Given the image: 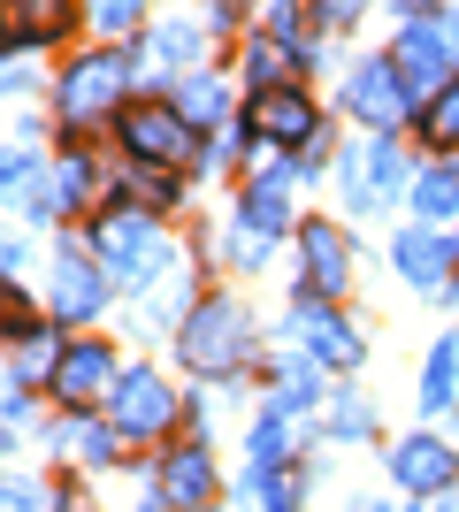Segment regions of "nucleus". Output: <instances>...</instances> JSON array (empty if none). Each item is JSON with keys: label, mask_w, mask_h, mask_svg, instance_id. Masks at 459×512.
Returning <instances> with one entry per match:
<instances>
[{"label": "nucleus", "mask_w": 459, "mask_h": 512, "mask_svg": "<svg viewBox=\"0 0 459 512\" xmlns=\"http://www.w3.org/2000/svg\"><path fill=\"white\" fill-rule=\"evenodd\" d=\"M176 352H184L192 375H245V360H253V314L215 291V299H199L192 314H184Z\"/></svg>", "instance_id": "obj_1"}, {"label": "nucleus", "mask_w": 459, "mask_h": 512, "mask_svg": "<svg viewBox=\"0 0 459 512\" xmlns=\"http://www.w3.org/2000/svg\"><path fill=\"white\" fill-rule=\"evenodd\" d=\"M391 69H398V85H406L414 107L437 100V92L459 77V46H452V31H444V16H414L406 23L398 46H391Z\"/></svg>", "instance_id": "obj_2"}, {"label": "nucleus", "mask_w": 459, "mask_h": 512, "mask_svg": "<svg viewBox=\"0 0 459 512\" xmlns=\"http://www.w3.org/2000/svg\"><path fill=\"white\" fill-rule=\"evenodd\" d=\"M123 85H131V62L123 54H85V62L62 69V85H54V115L62 123H100V115H123Z\"/></svg>", "instance_id": "obj_3"}, {"label": "nucleus", "mask_w": 459, "mask_h": 512, "mask_svg": "<svg viewBox=\"0 0 459 512\" xmlns=\"http://www.w3.org/2000/svg\"><path fill=\"white\" fill-rule=\"evenodd\" d=\"M115 138L131 146V161H153V169H184L192 146H199V130L184 123L169 100H131L115 115Z\"/></svg>", "instance_id": "obj_4"}, {"label": "nucleus", "mask_w": 459, "mask_h": 512, "mask_svg": "<svg viewBox=\"0 0 459 512\" xmlns=\"http://www.w3.org/2000/svg\"><path fill=\"white\" fill-rule=\"evenodd\" d=\"M245 138H261V146H322V115L306 100L299 85H268L245 100Z\"/></svg>", "instance_id": "obj_5"}, {"label": "nucleus", "mask_w": 459, "mask_h": 512, "mask_svg": "<svg viewBox=\"0 0 459 512\" xmlns=\"http://www.w3.org/2000/svg\"><path fill=\"white\" fill-rule=\"evenodd\" d=\"M176 421V390L153 375V367H131V375H115L108 390V428L115 436H161Z\"/></svg>", "instance_id": "obj_6"}, {"label": "nucleus", "mask_w": 459, "mask_h": 512, "mask_svg": "<svg viewBox=\"0 0 459 512\" xmlns=\"http://www.w3.org/2000/svg\"><path fill=\"white\" fill-rule=\"evenodd\" d=\"M291 337H299V352H306L314 367H337V375L368 360V344H360V329H352V321L337 314L329 299H299V314H291Z\"/></svg>", "instance_id": "obj_7"}, {"label": "nucleus", "mask_w": 459, "mask_h": 512, "mask_svg": "<svg viewBox=\"0 0 459 512\" xmlns=\"http://www.w3.org/2000/svg\"><path fill=\"white\" fill-rule=\"evenodd\" d=\"M299 260H306L299 299H345V283H352V237L337 230V222H306V230H299Z\"/></svg>", "instance_id": "obj_8"}, {"label": "nucleus", "mask_w": 459, "mask_h": 512, "mask_svg": "<svg viewBox=\"0 0 459 512\" xmlns=\"http://www.w3.org/2000/svg\"><path fill=\"white\" fill-rule=\"evenodd\" d=\"M398 184H406V153H398L383 130H375L368 146H352V153H345V192H352V207H368V214H375V207H391Z\"/></svg>", "instance_id": "obj_9"}, {"label": "nucleus", "mask_w": 459, "mask_h": 512, "mask_svg": "<svg viewBox=\"0 0 459 512\" xmlns=\"http://www.w3.org/2000/svg\"><path fill=\"white\" fill-rule=\"evenodd\" d=\"M391 260H398V276L414 283V291H452V283H459V276H452V268H459V245L437 230V222L406 230V237L391 245Z\"/></svg>", "instance_id": "obj_10"}, {"label": "nucleus", "mask_w": 459, "mask_h": 512, "mask_svg": "<svg viewBox=\"0 0 459 512\" xmlns=\"http://www.w3.org/2000/svg\"><path fill=\"white\" fill-rule=\"evenodd\" d=\"M54 398H62V406H100V398H108L115 390V352L100 337H85V344H69L62 352V367H54Z\"/></svg>", "instance_id": "obj_11"}, {"label": "nucleus", "mask_w": 459, "mask_h": 512, "mask_svg": "<svg viewBox=\"0 0 459 512\" xmlns=\"http://www.w3.org/2000/svg\"><path fill=\"white\" fill-rule=\"evenodd\" d=\"M345 107L352 115H360V123H375V130H391L398 115H406V85H398V69H391V54H383V62H360L345 77Z\"/></svg>", "instance_id": "obj_12"}, {"label": "nucleus", "mask_w": 459, "mask_h": 512, "mask_svg": "<svg viewBox=\"0 0 459 512\" xmlns=\"http://www.w3.org/2000/svg\"><path fill=\"white\" fill-rule=\"evenodd\" d=\"M153 482H161V505L169 512H207L215 505V459H207L199 444H176Z\"/></svg>", "instance_id": "obj_13"}, {"label": "nucleus", "mask_w": 459, "mask_h": 512, "mask_svg": "<svg viewBox=\"0 0 459 512\" xmlns=\"http://www.w3.org/2000/svg\"><path fill=\"white\" fill-rule=\"evenodd\" d=\"M108 268L100 260H85V253H62L54 260V321H92L100 314V299H108Z\"/></svg>", "instance_id": "obj_14"}, {"label": "nucleus", "mask_w": 459, "mask_h": 512, "mask_svg": "<svg viewBox=\"0 0 459 512\" xmlns=\"http://www.w3.org/2000/svg\"><path fill=\"white\" fill-rule=\"evenodd\" d=\"M391 474L414 497H437V490H452V482H459V451L437 444V436H406V444L391 451Z\"/></svg>", "instance_id": "obj_15"}, {"label": "nucleus", "mask_w": 459, "mask_h": 512, "mask_svg": "<svg viewBox=\"0 0 459 512\" xmlns=\"http://www.w3.org/2000/svg\"><path fill=\"white\" fill-rule=\"evenodd\" d=\"M54 31H69V0H8V39H16V54L54 39Z\"/></svg>", "instance_id": "obj_16"}, {"label": "nucleus", "mask_w": 459, "mask_h": 512, "mask_svg": "<svg viewBox=\"0 0 459 512\" xmlns=\"http://www.w3.org/2000/svg\"><path fill=\"white\" fill-rule=\"evenodd\" d=\"M414 214H421V222H452V214H459V169H452V161H437V169L414 176Z\"/></svg>", "instance_id": "obj_17"}, {"label": "nucleus", "mask_w": 459, "mask_h": 512, "mask_svg": "<svg viewBox=\"0 0 459 512\" xmlns=\"http://www.w3.org/2000/svg\"><path fill=\"white\" fill-rule=\"evenodd\" d=\"M54 444H62L69 459H85V467H108L123 436H115V428H100V421H62V428H54Z\"/></svg>", "instance_id": "obj_18"}, {"label": "nucleus", "mask_w": 459, "mask_h": 512, "mask_svg": "<svg viewBox=\"0 0 459 512\" xmlns=\"http://www.w3.org/2000/svg\"><path fill=\"white\" fill-rule=\"evenodd\" d=\"M452 390H459V337H437V352H429V367H421V406L429 413L452 406Z\"/></svg>", "instance_id": "obj_19"}, {"label": "nucleus", "mask_w": 459, "mask_h": 512, "mask_svg": "<svg viewBox=\"0 0 459 512\" xmlns=\"http://www.w3.org/2000/svg\"><path fill=\"white\" fill-rule=\"evenodd\" d=\"M169 107H176V115H184V123H215V115H222V85H215V77H199V69H192V77H176V92H169Z\"/></svg>", "instance_id": "obj_20"}, {"label": "nucleus", "mask_w": 459, "mask_h": 512, "mask_svg": "<svg viewBox=\"0 0 459 512\" xmlns=\"http://www.w3.org/2000/svg\"><path fill=\"white\" fill-rule=\"evenodd\" d=\"M153 54H161V69H184V62H199V54H207V31H199V23H161V31H153Z\"/></svg>", "instance_id": "obj_21"}, {"label": "nucleus", "mask_w": 459, "mask_h": 512, "mask_svg": "<svg viewBox=\"0 0 459 512\" xmlns=\"http://www.w3.org/2000/svg\"><path fill=\"white\" fill-rule=\"evenodd\" d=\"M253 490H261V505H268V512H299V497H306V474L284 459V467H261V474H253Z\"/></svg>", "instance_id": "obj_22"}, {"label": "nucleus", "mask_w": 459, "mask_h": 512, "mask_svg": "<svg viewBox=\"0 0 459 512\" xmlns=\"http://www.w3.org/2000/svg\"><path fill=\"white\" fill-rule=\"evenodd\" d=\"M299 16H306V0H276V8H268V39L291 46L299 62H314V31H306Z\"/></svg>", "instance_id": "obj_23"}, {"label": "nucleus", "mask_w": 459, "mask_h": 512, "mask_svg": "<svg viewBox=\"0 0 459 512\" xmlns=\"http://www.w3.org/2000/svg\"><path fill=\"white\" fill-rule=\"evenodd\" d=\"M421 138H429V146H459V77L421 107Z\"/></svg>", "instance_id": "obj_24"}, {"label": "nucleus", "mask_w": 459, "mask_h": 512, "mask_svg": "<svg viewBox=\"0 0 459 512\" xmlns=\"http://www.w3.org/2000/svg\"><path fill=\"white\" fill-rule=\"evenodd\" d=\"M291 459V428H284V413H268L261 428H253V474L261 467H284Z\"/></svg>", "instance_id": "obj_25"}, {"label": "nucleus", "mask_w": 459, "mask_h": 512, "mask_svg": "<svg viewBox=\"0 0 459 512\" xmlns=\"http://www.w3.org/2000/svg\"><path fill=\"white\" fill-rule=\"evenodd\" d=\"M138 16H146V0H92V23H100V31H138Z\"/></svg>", "instance_id": "obj_26"}, {"label": "nucleus", "mask_w": 459, "mask_h": 512, "mask_svg": "<svg viewBox=\"0 0 459 512\" xmlns=\"http://www.w3.org/2000/svg\"><path fill=\"white\" fill-rule=\"evenodd\" d=\"M375 428V413L360 406V398H337V406H329V436H368Z\"/></svg>", "instance_id": "obj_27"}, {"label": "nucleus", "mask_w": 459, "mask_h": 512, "mask_svg": "<svg viewBox=\"0 0 459 512\" xmlns=\"http://www.w3.org/2000/svg\"><path fill=\"white\" fill-rule=\"evenodd\" d=\"M261 253H268V237H253L245 222H230V260H238V268H261Z\"/></svg>", "instance_id": "obj_28"}, {"label": "nucleus", "mask_w": 459, "mask_h": 512, "mask_svg": "<svg viewBox=\"0 0 459 512\" xmlns=\"http://www.w3.org/2000/svg\"><path fill=\"white\" fill-rule=\"evenodd\" d=\"M46 505V490H39V482H23V474H16V482H8V512H39Z\"/></svg>", "instance_id": "obj_29"}, {"label": "nucleus", "mask_w": 459, "mask_h": 512, "mask_svg": "<svg viewBox=\"0 0 459 512\" xmlns=\"http://www.w3.org/2000/svg\"><path fill=\"white\" fill-rule=\"evenodd\" d=\"M360 8H368V0H322V16H329V23H352Z\"/></svg>", "instance_id": "obj_30"}, {"label": "nucleus", "mask_w": 459, "mask_h": 512, "mask_svg": "<svg viewBox=\"0 0 459 512\" xmlns=\"http://www.w3.org/2000/svg\"><path fill=\"white\" fill-rule=\"evenodd\" d=\"M138 512H169V505H161V497H153V505H138Z\"/></svg>", "instance_id": "obj_31"}, {"label": "nucleus", "mask_w": 459, "mask_h": 512, "mask_svg": "<svg viewBox=\"0 0 459 512\" xmlns=\"http://www.w3.org/2000/svg\"><path fill=\"white\" fill-rule=\"evenodd\" d=\"M398 8H421V0H398Z\"/></svg>", "instance_id": "obj_32"}, {"label": "nucleus", "mask_w": 459, "mask_h": 512, "mask_svg": "<svg viewBox=\"0 0 459 512\" xmlns=\"http://www.w3.org/2000/svg\"><path fill=\"white\" fill-rule=\"evenodd\" d=\"M69 512H85V505H69Z\"/></svg>", "instance_id": "obj_33"}]
</instances>
